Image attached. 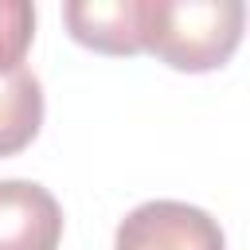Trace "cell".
I'll return each instance as SVG.
<instances>
[{
	"instance_id": "6",
	"label": "cell",
	"mask_w": 250,
	"mask_h": 250,
	"mask_svg": "<svg viewBox=\"0 0 250 250\" xmlns=\"http://www.w3.org/2000/svg\"><path fill=\"white\" fill-rule=\"evenodd\" d=\"M35 39V8L27 0H0V74L23 66Z\"/></svg>"
},
{
	"instance_id": "4",
	"label": "cell",
	"mask_w": 250,
	"mask_h": 250,
	"mask_svg": "<svg viewBox=\"0 0 250 250\" xmlns=\"http://www.w3.org/2000/svg\"><path fill=\"white\" fill-rule=\"evenodd\" d=\"M62 20L70 39L98 55H141L145 0H70Z\"/></svg>"
},
{
	"instance_id": "5",
	"label": "cell",
	"mask_w": 250,
	"mask_h": 250,
	"mask_svg": "<svg viewBox=\"0 0 250 250\" xmlns=\"http://www.w3.org/2000/svg\"><path fill=\"white\" fill-rule=\"evenodd\" d=\"M43 125V86L39 78L20 66L0 74V160L23 152Z\"/></svg>"
},
{
	"instance_id": "1",
	"label": "cell",
	"mask_w": 250,
	"mask_h": 250,
	"mask_svg": "<svg viewBox=\"0 0 250 250\" xmlns=\"http://www.w3.org/2000/svg\"><path fill=\"white\" fill-rule=\"evenodd\" d=\"M246 8L238 0H145L141 51L184 74L230 62L242 43Z\"/></svg>"
},
{
	"instance_id": "3",
	"label": "cell",
	"mask_w": 250,
	"mask_h": 250,
	"mask_svg": "<svg viewBox=\"0 0 250 250\" xmlns=\"http://www.w3.org/2000/svg\"><path fill=\"white\" fill-rule=\"evenodd\" d=\"M62 207L35 180H0V250H59Z\"/></svg>"
},
{
	"instance_id": "2",
	"label": "cell",
	"mask_w": 250,
	"mask_h": 250,
	"mask_svg": "<svg viewBox=\"0 0 250 250\" xmlns=\"http://www.w3.org/2000/svg\"><path fill=\"white\" fill-rule=\"evenodd\" d=\"M113 250H227V234L195 203L148 199L117 223Z\"/></svg>"
}]
</instances>
